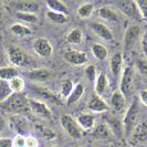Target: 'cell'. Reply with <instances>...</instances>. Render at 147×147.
<instances>
[{"label": "cell", "mask_w": 147, "mask_h": 147, "mask_svg": "<svg viewBox=\"0 0 147 147\" xmlns=\"http://www.w3.org/2000/svg\"><path fill=\"white\" fill-rule=\"evenodd\" d=\"M0 106L3 112L9 113L10 115H20L27 117L32 114L28 104V97L22 94H12L3 103L0 104Z\"/></svg>", "instance_id": "obj_1"}, {"label": "cell", "mask_w": 147, "mask_h": 147, "mask_svg": "<svg viewBox=\"0 0 147 147\" xmlns=\"http://www.w3.org/2000/svg\"><path fill=\"white\" fill-rule=\"evenodd\" d=\"M140 115V107H138V103L136 100H133L129 107L126 110L125 115L123 117V131L126 135H128L129 133H132L134 127L137 125V118Z\"/></svg>", "instance_id": "obj_2"}, {"label": "cell", "mask_w": 147, "mask_h": 147, "mask_svg": "<svg viewBox=\"0 0 147 147\" xmlns=\"http://www.w3.org/2000/svg\"><path fill=\"white\" fill-rule=\"evenodd\" d=\"M6 52H7L8 61L15 67H23L30 64L29 57L20 48L16 45H9L6 49Z\"/></svg>", "instance_id": "obj_3"}, {"label": "cell", "mask_w": 147, "mask_h": 147, "mask_svg": "<svg viewBox=\"0 0 147 147\" xmlns=\"http://www.w3.org/2000/svg\"><path fill=\"white\" fill-rule=\"evenodd\" d=\"M117 6V10L123 13V15L127 17L128 19H132L134 21L140 22L143 21V18L140 12L138 6L136 3V1L134 0H121L116 2Z\"/></svg>", "instance_id": "obj_4"}, {"label": "cell", "mask_w": 147, "mask_h": 147, "mask_svg": "<svg viewBox=\"0 0 147 147\" xmlns=\"http://www.w3.org/2000/svg\"><path fill=\"white\" fill-rule=\"evenodd\" d=\"M140 38H142V30H140V26L138 24L128 26L124 33V40H123L124 52L132 51Z\"/></svg>", "instance_id": "obj_5"}, {"label": "cell", "mask_w": 147, "mask_h": 147, "mask_svg": "<svg viewBox=\"0 0 147 147\" xmlns=\"http://www.w3.org/2000/svg\"><path fill=\"white\" fill-rule=\"evenodd\" d=\"M60 123L64 132L74 140H79L82 137V128L79 126L76 119L71 115H62L60 118Z\"/></svg>", "instance_id": "obj_6"}, {"label": "cell", "mask_w": 147, "mask_h": 147, "mask_svg": "<svg viewBox=\"0 0 147 147\" xmlns=\"http://www.w3.org/2000/svg\"><path fill=\"white\" fill-rule=\"evenodd\" d=\"M7 5L11 9H13L15 12L36 13L40 8V3L36 0H12L8 1Z\"/></svg>", "instance_id": "obj_7"}, {"label": "cell", "mask_w": 147, "mask_h": 147, "mask_svg": "<svg viewBox=\"0 0 147 147\" xmlns=\"http://www.w3.org/2000/svg\"><path fill=\"white\" fill-rule=\"evenodd\" d=\"M134 80V69L133 66H125L121 74V82H119V91L126 98L131 94Z\"/></svg>", "instance_id": "obj_8"}, {"label": "cell", "mask_w": 147, "mask_h": 147, "mask_svg": "<svg viewBox=\"0 0 147 147\" xmlns=\"http://www.w3.org/2000/svg\"><path fill=\"white\" fill-rule=\"evenodd\" d=\"M32 91L34 93V95L39 97L36 100H39L43 103H54V104H60L61 103V100H60L58 95H55L52 91H50L49 88H43V86H40L38 84L32 85Z\"/></svg>", "instance_id": "obj_9"}, {"label": "cell", "mask_w": 147, "mask_h": 147, "mask_svg": "<svg viewBox=\"0 0 147 147\" xmlns=\"http://www.w3.org/2000/svg\"><path fill=\"white\" fill-rule=\"evenodd\" d=\"M28 104H29L31 113H33L34 115L44 118V119H49L52 117V112L49 109L48 104L43 103L39 100H36V98H28Z\"/></svg>", "instance_id": "obj_10"}, {"label": "cell", "mask_w": 147, "mask_h": 147, "mask_svg": "<svg viewBox=\"0 0 147 147\" xmlns=\"http://www.w3.org/2000/svg\"><path fill=\"white\" fill-rule=\"evenodd\" d=\"M33 50L39 57L43 59L50 58L53 53L52 44L47 38H37L33 42Z\"/></svg>", "instance_id": "obj_11"}, {"label": "cell", "mask_w": 147, "mask_h": 147, "mask_svg": "<svg viewBox=\"0 0 147 147\" xmlns=\"http://www.w3.org/2000/svg\"><path fill=\"white\" fill-rule=\"evenodd\" d=\"M63 60L67 62L69 64L80 66L85 64V62H88V55L82 51L75 50V49H70L63 53Z\"/></svg>", "instance_id": "obj_12"}, {"label": "cell", "mask_w": 147, "mask_h": 147, "mask_svg": "<svg viewBox=\"0 0 147 147\" xmlns=\"http://www.w3.org/2000/svg\"><path fill=\"white\" fill-rule=\"evenodd\" d=\"M97 16L103 19L105 21L112 22V23H119L122 18H121V12L117 10V8L111 7V6H104L97 10Z\"/></svg>", "instance_id": "obj_13"}, {"label": "cell", "mask_w": 147, "mask_h": 147, "mask_svg": "<svg viewBox=\"0 0 147 147\" xmlns=\"http://www.w3.org/2000/svg\"><path fill=\"white\" fill-rule=\"evenodd\" d=\"M9 125L10 127L19 135H23L29 132V123L28 119L24 116L20 115H11L9 118Z\"/></svg>", "instance_id": "obj_14"}, {"label": "cell", "mask_w": 147, "mask_h": 147, "mask_svg": "<svg viewBox=\"0 0 147 147\" xmlns=\"http://www.w3.org/2000/svg\"><path fill=\"white\" fill-rule=\"evenodd\" d=\"M88 109L94 114V113H105L110 110V106L102 96L93 94L88 100Z\"/></svg>", "instance_id": "obj_15"}, {"label": "cell", "mask_w": 147, "mask_h": 147, "mask_svg": "<svg viewBox=\"0 0 147 147\" xmlns=\"http://www.w3.org/2000/svg\"><path fill=\"white\" fill-rule=\"evenodd\" d=\"M51 71L44 67H36L26 73V76L33 83H42L48 81L51 78Z\"/></svg>", "instance_id": "obj_16"}, {"label": "cell", "mask_w": 147, "mask_h": 147, "mask_svg": "<svg viewBox=\"0 0 147 147\" xmlns=\"http://www.w3.org/2000/svg\"><path fill=\"white\" fill-rule=\"evenodd\" d=\"M90 28L97 37L104 40V41H112L114 39L113 32L109 29L107 26H105L102 22H91L90 23Z\"/></svg>", "instance_id": "obj_17"}, {"label": "cell", "mask_w": 147, "mask_h": 147, "mask_svg": "<svg viewBox=\"0 0 147 147\" xmlns=\"http://www.w3.org/2000/svg\"><path fill=\"white\" fill-rule=\"evenodd\" d=\"M124 57L121 52H116L113 54V57L111 58L110 61V67L112 74L117 78L122 74V71L124 69Z\"/></svg>", "instance_id": "obj_18"}, {"label": "cell", "mask_w": 147, "mask_h": 147, "mask_svg": "<svg viewBox=\"0 0 147 147\" xmlns=\"http://www.w3.org/2000/svg\"><path fill=\"white\" fill-rule=\"evenodd\" d=\"M111 106L115 113H123L125 110L126 97L121 93L119 90L113 92V94L111 96Z\"/></svg>", "instance_id": "obj_19"}, {"label": "cell", "mask_w": 147, "mask_h": 147, "mask_svg": "<svg viewBox=\"0 0 147 147\" xmlns=\"http://www.w3.org/2000/svg\"><path fill=\"white\" fill-rule=\"evenodd\" d=\"M106 125L109 126V128L111 129L112 134L116 135L117 137L122 136V134L124 133L123 131V123L116 115H107L105 117V122H104Z\"/></svg>", "instance_id": "obj_20"}, {"label": "cell", "mask_w": 147, "mask_h": 147, "mask_svg": "<svg viewBox=\"0 0 147 147\" xmlns=\"http://www.w3.org/2000/svg\"><path fill=\"white\" fill-rule=\"evenodd\" d=\"M76 122L79 126L82 128V131H90L94 127L95 124V115L94 114H88V113H81L76 115Z\"/></svg>", "instance_id": "obj_21"}, {"label": "cell", "mask_w": 147, "mask_h": 147, "mask_svg": "<svg viewBox=\"0 0 147 147\" xmlns=\"http://www.w3.org/2000/svg\"><path fill=\"white\" fill-rule=\"evenodd\" d=\"M132 140L135 143H143L147 140V123L140 122L132 131Z\"/></svg>", "instance_id": "obj_22"}, {"label": "cell", "mask_w": 147, "mask_h": 147, "mask_svg": "<svg viewBox=\"0 0 147 147\" xmlns=\"http://www.w3.org/2000/svg\"><path fill=\"white\" fill-rule=\"evenodd\" d=\"M7 83L9 88L12 92V94H21L26 88V82L23 80V78H21L20 75H17L15 78H12Z\"/></svg>", "instance_id": "obj_23"}, {"label": "cell", "mask_w": 147, "mask_h": 147, "mask_svg": "<svg viewBox=\"0 0 147 147\" xmlns=\"http://www.w3.org/2000/svg\"><path fill=\"white\" fill-rule=\"evenodd\" d=\"M109 88V79L106 74L100 73L95 81V94L102 96Z\"/></svg>", "instance_id": "obj_24"}, {"label": "cell", "mask_w": 147, "mask_h": 147, "mask_svg": "<svg viewBox=\"0 0 147 147\" xmlns=\"http://www.w3.org/2000/svg\"><path fill=\"white\" fill-rule=\"evenodd\" d=\"M83 94H84V86H83V84L82 83L75 84L73 90H72V92H71V94L66 98V104L67 105H73V104H75L81 98Z\"/></svg>", "instance_id": "obj_25"}, {"label": "cell", "mask_w": 147, "mask_h": 147, "mask_svg": "<svg viewBox=\"0 0 147 147\" xmlns=\"http://www.w3.org/2000/svg\"><path fill=\"white\" fill-rule=\"evenodd\" d=\"M92 135L97 140H106L110 136H112V132L105 123H101V124H98L94 127Z\"/></svg>", "instance_id": "obj_26"}, {"label": "cell", "mask_w": 147, "mask_h": 147, "mask_svg": "<svg viewBox=\"0 0 147 147\" xmlns=\"http://www.w3.org/2000/svg\"><path fill=\"white\" fill-rule=\"evenodd\" d=\"M10 31L12 34H15L19 38H24L29 37L30 34L32 33V30L30 29L29 27H27L23 23H15L10 27Z\"/></svg>", "instance_id": "obj_27"}, {"label": "cell", "mask_w": 147, "mask_h": 147, "mask_svg": "<svg viewBox=\"0 0 147 147\" xmlns=\"http://www.w3.org/2000/svg\"><path fill=\"white\" fill-rule=\"evenodd\" d=\"M45 5L48 7V10H50V11L60 12V13L67 16V7L62 1H59V0H47Z\"/></svg>", "instance_id": "obj_28"}, {"label": "cell", "mask_w": 147, "mask_h": 147, "mask_svg": "<svg viewBox=\"0 0 147 147\" xmlns=\"http://www.w3.org/2000/svg\"><path fill=\"white\" fill-rule=\"evenodd\" d=\"M91 51H92V54L94 55V58L98 61H104L107 58V49L106 47H104L103 44L101 43H94L92 47H91Z\"/></svg>", "instance_id": "obj_29"}, {"label": "cell", "mask_w": 147, "mask_h": 147, "mask_svg": "<svg viewBox=\"0 0 147 147\" xmlns=\"http://www.w3.org/2000/svg\"><path fill=\"white\" fill-rule=\"evenodd\" d=\"M94 12V3L92 2H84L82 3L80 7L78 8L76 13L81 19H86L90 18Z\"/></svg>", "instance_id": "obj_30"}, {"label": "cell", "mask_w": 147, "mask_h": 147, "mask_svg": "<svg viewBox=\"0 0 147 147\" xmlns=\"http://www.w3.org/2000/svg\"><path fill=\"white\" fill-rule=\"evenodd\" d=\"M18 75V71L15 66H3L0 67V81L1 82H8Z\"/></svg>", "instance_id": "obj_31"}, {"label": "cell", "mask_w": 147, "mask_h": 147, "mask_svg": "<svg viewBox=\"0 0 147 147\" xmlns=\"http://www.w3.org/2000/svg\"><path fill=\"white\" fill-rule=\"evenodd\" d=\"M83 40V32L80 28L72 29L66 36V41L71 44H80Z\"/></svg>", "instance_id": "obj_32"}, {"label": "cell", "mask_w": 147, "mask_h": 147, "mask_svg": "<svg viewBox=\"0 0 147 147\" xmlns=\"http://www.w3.org/2000/svg\"><path fill=\"white\" fill-rule=\"evenodd\" d=\"M74 88V83L71 80H64V81L61 82V84H60V97L61 98H67L69 95L71 94V92H72V90Z\"/></svg>", "instance_id": "obj_33"}, {"label": "cell", "mask_w": 147, "mask_h": 147, "mask_svg": "<svg viewBox=\"0 0 147 147\" xmlns=\"http://www.w3.org/2000/svg\"><path fill=\"white\" fill-rule=\"evenodd\" d=\"M45 16H47L48 20H50V21L55 23V24H63V23L67 22V16L60 13V12H54V11L48 10Z\"/></svg>", "instance_id": "obj_34"}, {"label": "cell", "mask_w": 147, "mask_h": 147, "mask_svg": "<svg viewBox=\"0 0 147 147\" xmlns=\"http://www.w3.org/2000/svg\"><path fill=\"white\" fill-rule=\"evenodd\" d=\"M16 18L24 23H37L39 18L36 13H29V12H15Z\"/></svg>", "instance_id": "obj_35"}, {"label": "cell", "mask_w": 147, "mask_h": 147, "mask_svg": "<svg viewBox=\"0 0 147 147\" xmlns=\"http://www.w3.org/2000/svg\"><path fill=\"white\" fill-rule=\"evenodd\" d=\"M12 95L11 90L8 86L7 82H0V104H2Z\"/></svg>", "instance_id": "obj_36"}, {"label": "cell", "mask_w": 147, "mask_h": 147, "mask_svg": "<svg viewBox=\"0 0 147 147\" xmlns=\"http://www.w3.org/2000/svg\"><path fill=\"white\" fill-rule=\"evenodd\" d=\"M85 76L91 83H95L97 75H96V67L93 64H90L85 67Z\"/></svg>", "instance_id": "obj_37"}, {"label": "cell", "mask_w": 147, "mask_h": 147, "mask_svg": "<svg viewBox=\"0 0 147 147\" xmlns=\"http://www.w3.org/2000/svg\"><path fill=\"white\" fill-rule=\"evenodd\" d=\"M37 129L38 133L40 134V136H42L45 140H52V138L55 137V134L52 132L51 129H49L48 127H45V126L37 125Z\"/></svg>", "instance_id": "obj_38"}, {"label": "cell", "mask_w": 147, "mask_h": 147, "mask_svg": "<svg viewBox=\"0 0 147 147\" xmlns=\"http://www.w3.org/2000/svg\"><path fill=\"white\" fill-rule=\"evenodd\" d=\"M136 67L144 78L147 79V59L145 58H140L136 60Z\"/></svg>", "instance_id": "obj_39"}, {"label": "cell", "mask_w": 147, "mask_h": 147, "mask_svg": "<svg viewBox=\"0 0 147 147\" xmlns=\"http://www.w3.org/2000/svg\"><path fill=\"white\" fill-rule=\"evenodd\" d=\"M140 12L143 18V21H147V0H138L136 1Z\"/></svg>", "instance_id": "obj_40"}, {"label": "cell", "mask_w": 147, "mask_h": 147, "mask_svg": "<svg viewBox=\"0 0 147 147\" xmlns=\"http://www.w3.org/2000/svg\"><path fill=\"white\" fill-rule=\"evenodd\" d=\"M12 147H26V136L17 134L12 138Z\"/></svg>", "instance_id": "obj_41"}, {"label": "cell", "mask_w": 147, "mask_h": 147, "mask_svg": "<svg viewBox=\"0 0 147 147\" xmlns=\"http://www.w3.org/2000/svg\"><path fill=\"white\" fill-rule=\"evenodd\" d=\"M8 57H7V52L6 49L2 47V44L0 43V67H3V66H7Z\"/></svg>", "instance_id": "obj_42"}, {"label": "cell", "mask_w": 147, "mask_h": 147, "mask_svg": "<svg viewBox=\"0 0 147 147\" xmlns=\"http://www.w3.org/2000/svg\"><path fill=\"white\" fill-rule=\"evenodd\" d=\"M140 44H142V50L144 52L145 59H147V30L143 33V36L140 38Z\"/></svg>", "instance_id": "obj_43"}, {"label": "cell", "mask_w": 147, "mask_h": 147, "mask_svg": "<svg viewBox=\"0 0 147 147\" xmlns=\"http://www.w3.org/2000/svg\"><path fill=\"white\" fill-rule=\"evenodd\" d=\"M26 147H39V142L33 136L26 137Z\"/></svg>", "instance_id": "obj_44"}, {"label": "cell", "mask_w": 147, "mask_h": 147, "mask_svg": "<svg viewBox=\"0 0 147 147\" xmlns=\"http://www.w3.org/2000/svg\"><path fill=\"white\" fill-rule=\"evenodd\" d=\"M0 147H12V140L9 137H0Z\"/></svg>", "instance_id": "obj_45"}, {"label": "cell", "mask_w": 147, "mask_h": 147, "mask_svg": "<svg viewBox=\"0 0 147 147\" xmlns=\"http://www.w3.org/2000/svg\"><path fill=\"white\" fill-rule=\"evenodd\" d=\"M140 100L145 106H147V90H142L140 92Z\"/></svg>", "instance_id": "obj_46"}, {"label": "cell", "mask_w": 147, "mask_h": 147, "mask_svg": "<svg viewBox=\"0 0 147 147\" xmlns=\"http://www.w3.org/2000/svg\"><path fill=\"white\" fill-rule=\"evenodd\" d=\"M3 24H5V11H3L2 3L0 2V30L2 29Z\"/></svg>", "instance_id": "obj_47"}, {"label": "cell", "mask_w": 147, "mask_h": 147, "mask_svg": "<svg viewBox=\"0 0 147 147\" xmlns=\"http://www.w3.org/2000/svg\"><path fill=\"white\" fill-rule=\"evenodd\" d=\"M6 126H7V121H6V118L3 117L2 114H0V134L2 133V131L5 129Z\"/></svg>", "instance_id": "obj_48"}, {"label": "cell", "mask_w": 147, "mask_h": 147, "mask_svg": "<svg viewBox=\"0 0 147 147\" xmlns=\"http://www.w3.org/2000/svg\"><path fill=\"white\" fill-rule=\"evenodd\" d=\"M51 147H60V146H58V145H53V146H51Z\"/></svg>", "instance_id": "obj_49"}, {"label": "cell", "mask_w": 147, "mask_h": 147, "mask_svg": "<svg viewBox=\"0 0 147 147\" xmlns=\"http://www.w3.org/2000/svg\"><path fill=\"white\" fill-rule=\"evenodd\" d=\"M88 147H92V146H88Z\"/></svg>", "instance_id": "obj_50"}]
</instances>
